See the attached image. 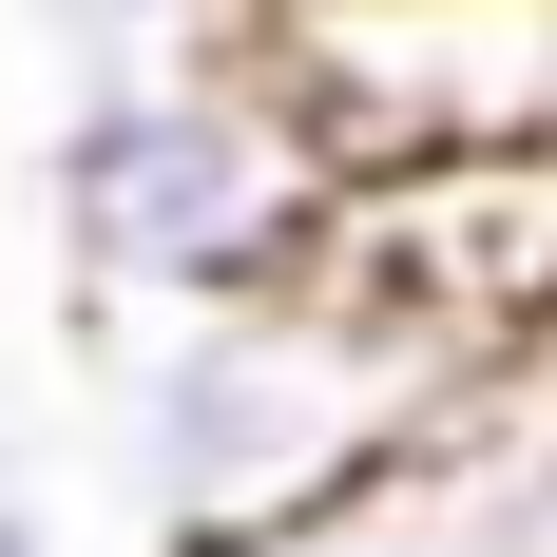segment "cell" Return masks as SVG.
<instances>
[{
  "mask_svg": "<svg viewBox=\"0 0 557 557\" xmlns=\"http://www.w3.org/2000/svg\"><path fill=\"white\" fill-rule=\"evenodd\" d=\"M288 557H557V346L500 366L404 481H366L327 539H288Z\"/></svg>",
  "mask_w": 557,
  "mask_h": 557,
  "instance_id": "cell-3",
  "label": "cell"
},
{
  "mask_svg": "<svg viewBox=\"0 0 557 557\" xmlns=\"http://www.w3.org/2000/svg\"><path fill=\"white\" fill-rule=\"evenodd\" d=\"M481 385L500 366H461L443 327H404L385 288L288 270V288L193 308V327H154L115 366V500H135L154 557H288V539H327L366 481H404Z\"/></svg>",
  "mask_w": 557,
  "mask_h": 557,
  "instance_id": "cell-1",
  "label": "cell"
},
{
  "mask_svg": "<svg viewBox=\"0 0 557 557\" xmlns=\"http://www.w3.org/2000/svg\"><path fill=\"white\" fill-rule=\"evenodd\" d=\"M327 212H346V173L288 135V97L250 58L58 97V135H39V231L77 270V308H154V327L250 308V288L327 270Z\"/></svg>",
  "mask_w": 557,
  "mask_h": 557,
  "instance_id": "cell-2",
  "label": "cell"
},
{
  "mask_svg": "<svg viewBox=\"0 0 557 557\" xmlns=\"http://www.w3.org/2000/svg\"><path fill=\"white\" fill-rule=\"evenodd\" d=\"M0 557H58V519H39V443L0 423Z\"/></svg>",
  "mask_w": 557,
  "mask_h": 557,
  "instance_id": "cell-5",
  "label": "cell"
},
{
  "mask_svg": "<svg viewBox=\"0 0 557 557\" xmlns=\"http://www.w3.org/2000/svg\"><path fill=\"white\" fill-rule=\"evenodd\" d=\"M58 58V97H135V77H193V58H250V0H20Z\"/></svg>",
  "mask_w": 557,
  "mask_h": 557,
  "instance_id": "cell-4",
  "label": "cell"
}]
</instances>
